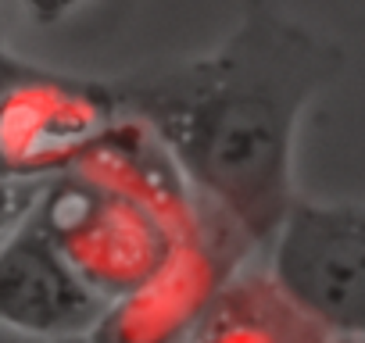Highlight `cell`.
Masks as SVG:
<instances>
[{
	"label": "cell",
	"instance_id": "9",
	"mask_svg": "<svg viewBox=\"0 0 365 343\" xmlns=\"http://www.w3.org/2000/svg\"><path fill=\"white\" fill-rule=\"evenodd\" d=\"M90 4L93 0H26V11L40 26H54V22H65V19H72L76 11H83Z\"/></svg>",
	"mask_w": 365,
	"mask_h": 343
},
{
	"label": "cell",
	"instance_id": "10",
	"mask_svg": "<svg viewBox=\"0 0 365 343\" xmlns=\"http://www.w3.org/2000/svg\"><path fill=\"white\" fill-rule=\"evenodd\" d=\"M29 68V61H22V58H15L4 43H0V90H4L11 79H19L22 72Z\"/></svg>",
	"mask_w": 365,
	"mask_h": 343
},
{
	"label": "cell",
	"instance_id": "3",
	"mask_svg": "<svg viewBox=\"0 0 365 343\" xmlns=\"http://www.w3.org/2000/svg\"><path fill=\"white\" fill-rule=\"evenodd\" d=\"M265 247V283L333 339L365 336V211L358 201L297 197Z\"/></svg>",
	"mask_w": 365,
	"mask_h": 343
},
{
	"label": "cell",
	"instance_id": "6",
	"mask_svg": "<svg viewBox=\"0 0 365 343\" xmlns=\"http://www.w3.org/2000/svg\"><path fill=\"white\" fill-rule=\"evenodd\" d=\"M104 297L65 261L43 229L22 222L0 243V332L36 339H86Z\"/></svg>",
	"mask_w": 365,
	"mask_h": 343
},
{
	"label": "cell",
	"instance_id": "4",
	"mask_svg": "<svg viewBox=\"0 0 365 343\" xmlns=\"http://www.w3.org/2000/svg\"><path fill=\"white\" fill-rule=\"evenodd\" d=\"M247 254L251 247L219 215L201 208L197 222L143 283L104 304L86 343H190Z\"/></svg>",
	"mask_w": 365,
	"mask_h": 343
},
{
	"label": "cell",
	"instance_id": "8",
	"mask_svg": "<svg viewBox=\"0 0 365 343\" xmlns=\"http://www.w3.org/2000/svg\"><path fill=\"white\" fill-rule=\"evenodd\" d=\"M29 190L33 186H19V183L0 176V243H4V236L22 222V215L29 208Z\"/></svg>",
	"mask_w": 365,
	"mask_h": 343
},
{
	"label": "cell",
	"instance_id": "11",
	"mask_svg": "<svg viewBox=\"0 0 365 343\" xmlns=\"http://www.w3.org/2000/svg\"><path fill=\"white\" fill-rule=\"evenodd\" d=\"M0 343H86V339H36V336H15V332H0Z\"/></svg>",
	"mask_w": 365,
	"mask_h": 343
},
{
	"label": "cell",
	"instance_id": "2",
	"mask_svg": "<svg viewBox=\"0 0 365 343\" xmlns=\"http://www.w3.org/2000/svg\"><path fill=\"white\" fill-rule=\"evenodd\" d=\"M26 215L111 300L165 261L201 204L165 147L136 118L118 115L72 168L29 190Z\"/></svg>",
	"mask_w": 365,
	"mask_h": 343
},
{
	"label": "cell",
	"instance_id": "5",
	"mask_svg": "<svg viewBox=\"0 0 365 343\" xmlns=\"http://www.w3.org/2000/svg\"><path fill=\"white\" fill-rule=\"evenodd\" d=\"M118 115L111 83L29 65L0 90V176L19 186L58 176Z\"/></svg>",
	"mask_w": 365,
	"mask_h": 343
},
{
	"label": "cell",
	"instance_id": "12",
	"mask_svg": "<svg viewBox=\"0 0 365 343\" xmlns=\"http://www.w3.org/2000/svg\"><path fill=\"white\" fill-rule=\"evenodd\" d=\"M0 43H4V0H0Z\"/></svg>",
	"mask_w": 365,
	"mask_h": 343
},
{
	"label": "cell",
	"instance_id": "7",
	"mask_svg": "<svg viewBox=\"0 0 365 343\" xmlns=\"http://www.w3.org/2000/svg\"><path fill=\"white\" fill-rule=\"evenodd\" d=\"M190 343H361V339H333L308 325L297 311H290L276 290L265 283L262 268H240L212 311L190 336Z\"/></svg>",
	"mask_w": 365,
	"mask_h": 343
},
{
	"label": "cell",
	"instance_id": "1",
	"mask_svg": "<svg viewBox=\"0 0 365 343\" xmlns=\"http://www.w3.org/2000/svg\"><path fill=\"white\" fill-rule=\"evenodd\" d=\"M336 72L340 51L329 40L255 4L212 54L111 86L122 115L165 147L197 204L255 250L297 194V129Z\"/></svg>",
	"mask_w": 365,
	"mask_h": 343
}]
</instances>
